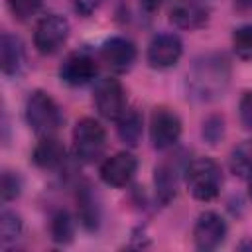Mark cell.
<instances>
[{"mask_svg":"<svg viewBox=\"0 0 252 252\" xmlns=\"http://www.w3.org/2000/svg\"><path fill=\"white\" fill-rule=\"evenodd\" d=\"M230 83V63L222 53H205L197 57L187 73V94L197 102L220 98Z\"/></svg>","mask_w":252,"mask_h":252,"instance_id":"6da1fadb","label":"cell"},{"mask_svg":"<svg viewBox=\"0 0 252 252\" xmlns=\"http://www.w3.org/2000/svg\"><path fill=\"white\" fill-rule=\"evenodd\" d=\"M185 183L197 201H213L222 187V171L217 161L209 158L193 159L185 165Z\"/></svg>","mask_w":252,"mask_h":252,"instance_id":"7a4b0ae2","label":"cell"},{"mask_svg":"<svg viewBox=\"0 0 252 252\" xmlns=\"http://www.w3.org/2000/svg\"><path fill=\"white\" fill-rule=\"evenodd\" d=\"M26 120L30 128L39 136H51L59 130L63 122V114L53 96L45 91L30 93L26 100Z\"/></svg>","mask_w":252,"mask_h":252,"instance_id":"3957f363","label":"cell"},{"mask_svg":"<svg viewBox=\"0 0 252 252\" xmlns=\"http://www.w3.org/2000/svg\"><path fill=\"white\" fill-rule=\"evenodd\" d=\"M106 150V132L94 118H81L73 128V154L83 163H94Z\"/></svg>","mask_w":252,"mask_h":252,"instance_id":"277c9868","label":"cell"},{"mask_svg":"<svg viewBox=\"0 0 252 252\" xmlns=\"http://www.w3.org/2000/svg\"><path fill=\"white\" fill-rule=\"evenodd\" d=\"M69 22L59 14L43 16L33 30V45L41 55L57 53L69 37Z\"/></svg>","mask_w":252,"mask_h":252,"instance_id":"5b68a950","label":"cell"},{"mask_svg":"<svg viewBox=\"0 0 252 252\" xmlns=\"http://www.w3.org/2000/svg\"><path fill=\"white\" fill-rule=\"evenodd\" d=\"M181 120L173 110L165 106L154 108L150 116V142L156 150L165 152L173 148L181 138Z\"/></svg>","mask_w":252,"mask_h":252,"instance_id":"8992f818","label":"cell"},{"mask_svg":"<svg viewBox=\"0 0 252 252\" xmlns=\"http://www.w3.org/2000/svg\"><path fill=\"white\" fill-rule=\"evenodd\" d=\"M94 106L98 110V114L106 120H118L126 106V93L124 87L120 85L118 79L112 77H104L96 83L94 87Z\"/></svg>","mask_w":252,"mask_h":252,"instance_id":"52a82bcc","label":"cell"},{"mask_svg":"<svg viewBox=\"0 0 252 252\" xmlns=\"http://www.w3.org/2000/svg\"><path fill=\"white\" fill-rule=\"evenodd\" d=\"M226 222L224 219L215 211H205L197 217L193 226V240L195 246L203 252L219 248L226 238Z\"/></svg>","mask_w":252,"mask_h":252,"instance_id":"ba28073f","label":"cell"},{"mask_svg":"<svg viewBox=\"0 0 252 252\" xmlns=\"http://www.w3.org/2000/svg\"><path fill=\"white\" fill-rule=\"evenodd\" d=\"M96 73H98L96 59L89 51L69 53L59 67V77L69 87H83V85L91 83L96 77Z\"/></svg>","mask_w":252,"mask_h":252,"instance_id":"9c48e42d","label":"cell"},{"mask_svg":"<svg viewBox=\"0 0 252 252\" xmlns=\"http://www.w3.org/2000/svg\"><path fill=\"white\" fill-rule=\"evenodd\" d=\"M213 0H175L169 10V20L181 30H199L209 22Z\"/></svg>","mask_w":252,"mask_h":252,"instance_id":"30bf717a","label":"cell"},{"mask_svg":"<svg viewBox=\"0 0 252 252\" xmlns=\"http://www.w3.org/2000/svg\"><path fill=\"white\" fill-rule=\"evenodd\" d=\"M183 53V43L175 33H158L148 45V63L154 69L173 67Z\"/></svg>","mask_w":252,"mask_h":252,"instance_id":"8fae6325","label":"cell"},{"mask_svg":"<svg viewBox=\"0 0 252 252\" xmlns=\"http://www.w3.org/2000/svg\"><path fill=\"white\" fill-rule=\"evenodd\" d=\"M138 169V159L130 152H118L100 165V179L110 187H126Z\"/></svg>","mask_w":252,"mask_h":252,"instance_id":"7c38bea8","label":"cell"},{"mask_svg":"<svg viewBox=\"0 0 252 252\" xmlns=\"http://www.w3.org/2000/svg\"><path fill=\"white\" fill-rule=\"evenodd\" d=\"M100 59L114 73H126L136 61V47L130 39L122 35L108 37L100 45Z\"/></svg>","mask_w":252,"mask_h":252,"instance_id":"4fadbf2b","label":"cell"},{"mask_svg":"<svg viewBox=\"0 0 252 252\" xmlns=\"http://www.w3.org/2000/svg\"><path fill=\"white\" fill-rule=\"evenodd\" d=\"M185 171L179 165V158H167L161 163L156 165L154 169V185H156V199L161 205H167L175 193H177V183H179V173Z\"/></svg>","mask_w":252,"mask_h":252,"instance_id":"5bb4252c","label":"cell"},{"mask_svg":"<svg viewBox=\"0 0 252 252\" xmlns=\"http://www.w3.org/2000/svg\"><path fill=\"white\" fill-rule=\"evenodd\" d=\"M24 63H26V51H24L22 41L16 35L4 32L0 35V69H2V73L8 77H16L22 73Z\"/></svg>","mask_w":252,"mask_h":252,"instance_id":"9a60e30c","label":"cell"},{"mask_svg":"<svg viewBox=\"0 0 252 252\" xmlns=\"http://www.w3.org/2000/svg\"><path fill=\"white\" fill-rule=\"evenodd\" d=\"M32 159L41 169H57L65 161V148L53 134L41 136V140L35 144L32 152Z\"/></svg>","mask_w":252,"mask_h":252,"instance_id":"2e32d148","label":"cell"},{"mask_svg":"<svg viewBox=\"0 0 252 252\" xmlns=\"http://www.w3.org/2000/svg\"><path fill=\"white\" fill-rule=\"evenodd\" d=\"M116 130H118V138L126 146H138V142L142 140V130H144L142 114L136 108H126L124 114L116 120Z\"/></svg>","mask_w":252,"mask_h":252,"instance_id":"e0dca14e","label":"cell"},{"mask_svg":"<svg viewBox=\"0 0 252 252\" xmlns=\"http://www.w3.org/2000/svg\"><path fill=\"white\" fill-rule=\"evenodd\" d=\"M77 215L87 230H94L100 222V207L91 191V187H81L77 193Z\"/></svg>","mask_w":252,"mask_h":252,"instance_id":"ac0fdd59","label":"cell"},{"mask_svg":"<svg viewBox=\"0 0 252 252\" xmlns=\"http://www.w3.org/2000/svg\"><path fill=\"white\" fill-rule=\"evenodd\" d=\"M228 167L240 179L252 177V138L244 140L240 146H236L232 150L230 159H228Z\"/></svg>","mask_w":252,"mask_h":252,"instance_id":"d6986e66","label":"cell"},{"mask_svg":"<svg viewBox=\"0 0 252 252\" xmlns=\"http://www.w3.org/2000/svg\"><path fill=\"white\" fill-rule=\"evenodd\" d=\"M49 232H51V238L57 244H69L73 240V236H75V220H73V217L65 209L55 211L51 215Z\"/></svg>","mask_w":252,"mask_h":252,"instance_id":"ffe728a7","label":"cell"},{"mask_svg":"<svg viewBox=\"0 0 252 252\" xmlns=\"http://www.w3.org/2000/svg\"><path fill=\"white\" fill-rule=\"evenodd\" d=\"M22 228H24V224H22V219L16 211L4 209L0 213V240L4 246L16 242L22 234Z\"/></svg>","mask_w":252,"mask_h":252,"instance_id":"44dd1931","label":"cell"},{"mask_svg":"<svg viewBox=\"0 0 252 252\" xmlns=\"http://www.w3.org/2000/svg\"><path fill=\"white\" fill-rule=\"evenodd\" d=\"M232 49L242 61H252V24H244L234 30Z\"/></svg>","mask_w":252,"mask_h":252,"instance_id":"7402d4cb","label":"cell"},{"mask_svg":"<svg viewBox=\"0 0 252 252\" xmlns=\"http://www.w3.org/2000/svg\"><path fill=\"white\" fill-rule=\"evenodd\" d=\"M41 2L43 0H8V6H10V12L16 20L26 22L39 12Z\"/></svg>","mask_w":252,"mask_h":252,"instance_id":"603a6c76","label":"cell"},{"mask_svg":"<svg viewBox=\"0 0 252 252\" xmlns=\"http://www.w3.org/2000/svg\"><path fill=\"white\" fill-rule=\"evenodd\" d=\"M22 191V179L12 173V171H4L2 173V179H0V195H2V201L4 203H10L14 201Z\"/></svg>","mask_w":252,"mask_h":252,"instance_id":"cb8c5ba5","label":"cell"},{"mask_svg":"<svg viewBox=\"0 0 252 252\" xmlns=\"http://www.w3.org/2000/svg\"><path fill=\"white\" fill-rule=\"evenodd\" d=\"M224 136V120L222 116H209L203 122V138L215 146L217 142H220V138Z\"/></svg>","mask_w":252,"mask_h":252,"instance_id":"d4e9b609","label":"cell"},{"mask_svg":"<svg viewBox=\"0 0 252 252\" xmlns=\"http://www.w3.org/2000/svg\"><path fill=\"white\" fill-rule=\"evenodd\" d=\"M238 116L244 130L252 132V91H246L238 102Z\"/></svg>","mask_w":252,"mask_h":252,"instance_id":"484cf974","label":"cell"},{"mask_svg":"<svg viewBox=\"0 0 252 252\" xmlns=\"http://www.w3.org/2000/svg\"><path fill=\"white\" fill-rule=\"evenodd\" d=\"M104 0H73V8H75V12L79 14V16H91V14H94L98 8H100V4H102Z\"/></svg>","mask_w":252,"mask_h":252,"instance_id":"4316f807","label":"cell"},{"mask_svg":"<svg viewBox=\"0 0 252 252\" xmlns=\"http://www.w3.org/2000/svg\"><path fill=\"white\" fill-rule=\"evenodd\" d=\"M161 4H163V0H140V6H142L144 10H148V12L158 10Z\"/></svg>","mask_w":252,"mask_h":252,"instance_id":"83f0119b","label":"cell"},{"mask_svg":"<svg viewBox=\"0 0 252 252\" xmlns=\"http://www.w3.org/2000/svg\"><path fill=\"white\" fill-rule=\"evenodd\" d=\"M234 6L242 12H246V10H252V0H234Z\"/></svg>","mask_w":252,"mask_h":252,"instance_id":"f1b7e54d","label":"cell"},{"mask_svg":"<svg viewBox=\"0 0 252 252\" xmlns=\"http://www.w3.org/2000/svg\"><path fill=\"white\" fill-rule=\"evenodd\" d=\"M248 193H250V199H252V177H250V189H248Z\"/></svg>","mask_w":252,"mask_h":252,"instance_id":"f546056e","label":"cell"}]
</instances>
